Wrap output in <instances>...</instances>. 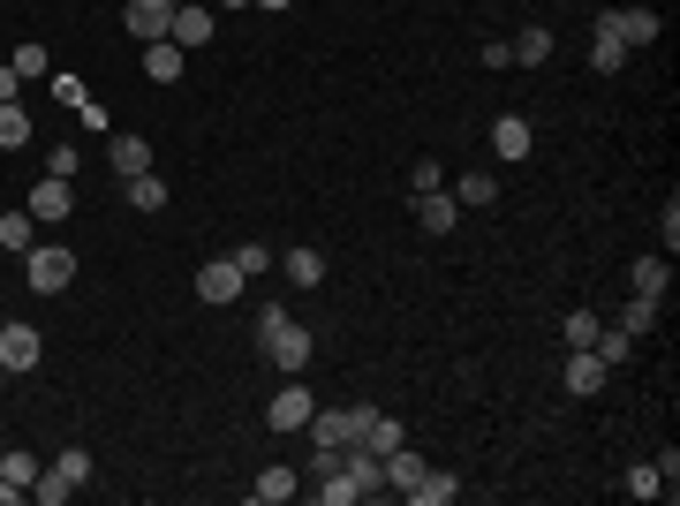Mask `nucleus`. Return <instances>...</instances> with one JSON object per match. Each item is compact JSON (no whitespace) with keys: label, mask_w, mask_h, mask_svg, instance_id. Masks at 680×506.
<instances>
[{"label":"nucleus","mask_w":680,"mask_h":506,"mask_svg":"<svg viewBox=\"0 0 680 506\" xmlns=\"http://www.w3.org/2000/svg\"><path fill=\"white\" fill-rule=\"evenodd\" d=\"M651 326H658V303H643V295H628V303H620V333H628V340H643Z\"/></svg>","instance_id":"c756f323"},{"label":"nucleus","mask_w":680,"mask_h":506,"mask_svg":"<svg viewBox=\"0 0 680 506\" xmlns=\"http://www.w3.org/2000/svg\"><path fill=\"white\" fill-rule=\"evenodd\" d=\"M363 446H370V454H393V446H401V423L370 408V416H363Z\"/></svg>","instance_id":"cd10ccee"},{"label":"nucleus","mask_w":680,"mask_h":506,"mask_svg":"<svg viewBox=\"0 0 680 506\" xmlns=\"http://www.w3.org/2000/svg\"><path fill=\"white\" fill-rule=\"evenodd\" d=\"M597 23H605V30H613V38H620V46H628V53H635V46H651V38H658V30H666V23H658V15H651V8H605V15H597Z\"/></svg>","instance_id":"1a4fd4ad"},{"label":"nucleus","mask_w":680,"mask_h":506,"mask_svg":"<svg viewBox=\"0 0 680 506\" xmlns=\"http://www.w3.org/2000/svg\"><path fill=\"white\" fill-rule=\"evenodd\" d=\"M38 355H46V340L30 333V326H0V378H23V370H38Z\"/></svg>","instance_id":"6e6552de"},{"label":"nucleus","mask_w":680,"mask_h":506,"mask_svg":"<svg viewBox=\"0 0 680 506\" xmlns=\"http://www.w3.org/2000/svg\"><path fill=\"white\" fill-rule=\"evenodd\" d=\"M273 265H280V273H288V288H303V295H311V288H326V257H318L311 242H295V250H288V257H273Z\"/></svg>","instance_id":"2eb2a0df"},{"label":"nucleus","mask_w":680,"mask_h":506,"mask_svg":"<svg viewBox=\"0 0 680 506\" xmlns=\"http://www.w3.org/2000/svg\"><path fill=\"white\" fill-rule=\"evenodd\" d=\"M311 408H318V401H311V385H303V378H288V385L273 393L265 423H273V431H311Z\"/></svg>","instance_id":"0eeeda50"},{"label":"nucleus","mask_w":680,"mask_h":506,"mask_svg":"<svg viewBox=\"0 0 680 506\" xmlns=\"http://www.w3.org/2000/svg\"><path fill=\"white\" fill-rule=\"evenodd\" d=\"M23 280H30V295L76 288V250H68V242H30V250H23Z\"/></svg>","instance_id":"f03ea898"},{"label":"nucleus","mask_w":680,"mask_h":506,"mask_svg":"<svg viewBox=\"0 0 680 506\" xmlns=\"http://www.w3.org/2000/svg\"><path fill=\"white\" fill-rule=\"evenodd\" d=\"M628 288H635L643 303H666V288H673V257H658V250L635 257V265H628Z\"/></svg>","instance_id":"ddd939ff"},{"label":"nucleus","mask_w":680,"mask_h":506,"mask_svg":"<svg viewBox=\"0 0 680 506\" xmlns=\"http://www.w3.org/2000/svg\"><path fill=\"white\" fill-rule=\"evenodd\" d=\"M597 326H605L597 311H567V326H559V340H567V347H590V340H597Z\"/></svg>","instance_id":"2f4dec72"},{"label":"nucleus","mask_w":680,"mask_h":506,"mask_svg":"<svg viewBox=\"0 0 680 506\" xmlns=\"http://www.w3.org/2000/svg\"><path fill=\"white\" fill-rule=\"evenodd\" d=\"M454 204H462V212H492V204H500V181H492L484 167H477V174H454Z\"/></svg>","instance_id":"6ab92c4d"},{"label":"nucleus","mask_w":680,"mask_h":506,"mask_svg":"<svg viewBox=\"0 0 680 506\" xmlns=\"http://www.w3.org/2000/svg\"><path fill=\"white\" fill-rule=\"evenodd\" d=\"M658 235H666V257H673L680 250V197H666V227H658Z\"/></svg>","instance_id":"4c0bfd02"},{"label":"nucleus","mask_w":680,"mask_h":506,"mask_svg":"<svg viewBox=\"0 0 680 506\" xmlns=\"http://www.w3.org/2000/svg\"><path fill=\"white\" fill-rule=\"evenodd\" d=\"M559 378H567V393H575V401H590V393H605L613 363H605L597 347H567V370H559Z\"/></svg>","instance_id":"423d86ee"},{"label":"nucleus","mask_w":680,"mask_h":506,"mask_svg":"<svg viewBox=\"0 0 680 506\" xmlns=\"http://www.w3.org/2000/svg\"><path fill=\"white\" fill-rule=\"evenodd\" d=\"M590 61H597V76H620V68H628V46H620V38L597 23V38H590Z\"/></svg>","instance_id":"b1692460"},{"label":"nucleus","mask_w":680,"mask_h":506,"mask_svg":"<svg viewBox=\"0 0 680 506\" xmlns=\"http://www.w3.org/2000/svg\"><path fill=\"white\" fill-rule=\"evenodd\" d=\"M235 265H242V280H257V273H273V250L265 242H235Z\"/></svg>","instance_id":"f704fd0d"},{"label":"nucleus","mask_w":680,"mask_h":506,"mask_svg":"<svg viewBox=\"0 0 680 506\" xmlns=\"http://www.w3.org/2000/svg\"><path fill=\"white\" fill-rule=\"evenodd\" d=\"M250 8H295V0H250Z\"/></svg>","instance_id":"a19ab883"},{"label":"nucleus","mask_w":680,"mask_h":506,"mask_svg":"<svg viewBox=\"0 0 680 506\" xmlns=\"http://www.w3.org/2000/svg\"><path fill=\"white\" fill-rule=\"evenodd\" d=\"M144 76H152V84H174V76H181V46H174V38H152V46H144Z\"/></svg>","instance_id":"4be33fe9"},{"label":"nucleus","mask_w":680,"mask_h":506,"mask_svg":"<svg viewBox=\"0 0 680 506\" xmlns=\"http://www.w3.org/2000/svg\"><path fill=\"white\" fill-rule=\"evenodd\" d=\"M38 469H46V461H38V454H23V446H8V454H0V477H8V484H23V492L38 484Z\"/></svg>","instance_id":"c85d7f7f"},{"label":"nucleus","mask_w":680,"mask_h":506,"mask_svg":"<svg viewBox=\"0 0 680 506\" xmlns=\"http://www.w3.org/2000/svg\"><path fill=\"white\" fill-rule=\"evenodd\" d=\"M544 61H552V30H544V23H529V30L514 38V68H544Z\"/></svg>","instance_id":"5701e85b"},{"label":"nucleus","mask_w":680,"mask_h":506,"mask_svg":"<svg viewBox=\"0 0 680 506\" xmlns=\"http://www.w3.org/2000/svg\"><path fill=\"white\" fill-rule=\"evenodd\" d=\"M23 499V484H8V477H0V506H15Z\"/></svg>","instance_id":"ea45409f"},{"label":"nucleus","mask_w":680,"mask_h":506,"mask_svg":"<svg viewBox=\"0 0 680 506\" xmlns=\"http://www.w3.org/2000/svg\"><path fill=\"white\" fill-rule=\"evenodd\" d=\"M242 265L235 257H212V265H197V303H242Z\"/></svg>","instance_id":"39448f33"},{"label":"nucleus","mask_w":680,"mask_h":506,"mask_svg":"<svg viewBox=\"0 0 680 506\" xmlns=\"http://www.w3.org/2000/svg\"><path fill=\"white\" fill-rule=\"evenodd\" d=\"M122 23H129L137 46H152V38H167V30H174V0H129Z\"/></svg>","instance_id":"9d476101"},{"label":"nucleus","mask_w":680,"mask_h":506,"mask_svg":"<svg viewBox=\"0 0 680 506\" xmlns=\"http://www.w3.org/2000/svg\"><path fill=\"white\" fill-rule=\"evenodd\" d=\"M167 38L181 46V53L212 46V8H204V0H181V8H174V30H167Z\"/></svg>","instance_id":"4468645a"},{"label":"nucleus","mask_w":680,"mask_h":506,"mask_svg":"<svg viewBox=\"0 0 680 506\" xmlns=\"http://www.w3.org/2000/svg\"><path fill=\"white\" fill-rule=\"evenodd\" d=\"M590 347H597L605 363H628V355H635V340L620 333V326H597V340H590Z\"/></svg>","instance_id":"72a5a7b5"},{"label":"nucleus","mask_w":680,"mask_h":506,"mask_svg":"<svg viewBox=\"0 0 680 506\" xmlns=\"http://www.w3.org/2000/svg\"><path fill=\"white\" fill-rule=\"evenodd\" d=\"M174 8H181V0H174Z\"/></svg>","instance_id":"37998d69"},{"label":"nucleus","mask_w":680,"mask_h":506,"mask_svg":"<svg viewBox=\"0 0 680 506\" xmlns=\"http://www.w3.org/2000/svg\"><path fill=\"white\" fill-rule=\"evenodd\" d=\"M454 219H462L454 189H416V227L424 235H454Z\"/></svg>","instance_id":"f8f14e48"},{"label":"nucleus","mask_w":680,"mask_h":506,"mask_svg":"<svg viewBox=\"0 0 680 506\" xmlns=\"http://www.w3.org/2000/svg\"><path fill=\"white\" fill-rule=\"evenodd\" d=\"M30 235H38L30 212H0V250H30Z\"/></svg>","instance_id":"7c9ffc66"},{"label":"nucleus","mask_w":680,"mask_h":506,"mask_svg":"<svg viewBox=\"0 0 680 506\" xmlns=\"http://www.w3.org/2000/svg\"><path fill=\"white\" fill-rule=\"evenodd\" d=\"M620 492H628V499H658L666 484H658V469H651V461H635V469L620 477Z\"/></svg>","instance_id":"473e14b6"},{"label":"nucleus","mask_w":680,"mask_h":506,"mask_svg":"<svg viewBox=\"0 0 680 506\" xmlns=\"http://www.w3.org/2000/svg\"><path fill=\"white\" fill-rule=\"evenodd\" d=\"M378 461H386V484L408 499V492H416V477H424V454H408V439H401V446H393V454H378Z\"/></svg>","instance_id":"aec40b11"},{"label":"nucleus","mask_w":680,"mask_h":506,"mask_svg":"<svg viewBox=\"0 0 680 506\" xmlns=\"http://www.w3.org/2000/svg\"><path fill=\"white\" fill-rule=\"evenodd\" d=\"M30 219H68L76 212V181H61V174H46V181H30V204H23Z\"/></svg>","instance_id":"9b49d317"},{"label":"nucleus","mask_w":680,"mask_h":506,"mask_svg":"<svg viewBox=\"0 0 680 506\" xmlns=\"http://www.w3.org/2000/svg\"><path fill=\"white\" fill-rule=\"evenodd\" d=\"M219 8H250V0H219Z\"/></svg>","instance_id":"79ce46f5"},{"label":"nucleus","mask_w":680,"mask_h":506,"mask_svg":"<svg viewBox=\"0 0 680 506\" xmlns=\"http://www.w3.org/2000/svg\"><path fill=\"white\" fill-rule=\"evenodd\" d=\"M250 492H257L265 506H280V499H295V492H303V477H295L288 461H273V469H257V484H250Z\"/></svg>","instance_id":"412c9836"},{"label":"nucleus","mask_w":680,"mask_h":506,"mask_svg":"<svg viewBox=\"0 0 680 506\" xmlns=\"http://www.w3.org/2000/svg\"><path fill=\"white\" fill-rule=\"evenodd\" d=\"M8 68H15V76H23V84H30V76H46V68H53V53H46V46H38V38H23V46H15V53H8Z\"/></svg>","instance_id":"bb28decb"},{"label":"nucleus","mask_w":680,"mask_h":506,"mask_svg":"<svg viewBox=\"0 0 680 506\" xmlns=\"http://www.w3.org/2000/svg\"><path fill=\"white\" fill-rule=\"evenodd\" d=\"M408 181H416V189H446V167H439V160H416Z\"/></svg>","instance_id":"e433bc0d"},{"label":"nucleus","mask_w":680,"mask_h":506,"mask_svg":"<svg viewBox=\"0 0 680 506\" xmlns=\"http://www.w3.org/2000/svg\"><path fill=\"white\" fill-rule=\"evenodd\" d=\"M257 347H265V363L280 370V378H303V363H311V326H295L288 318V303H265L257 311Z\"/></svg>","instance_id":"f257e3e1"},{"label":"nucleus","mask_w":680,"mask_h":506,"mask_svg":"<svg viewBox=\"0 0 680 506\" xmlns=\"http://www.w3.org/2000/svg\"><path fill=\"white\" fill-rule=\"evenodd\" d=\"M370 408H311V446H355Z\"/></svg>","instance_id":"20e7f679"},{"label":"nucleus","mask_w":680,"mask_h":506,"mask_svg":"<svg viewBox=\"0 0 680 506\" xmlns=\"http://www.w3.org/2000/svg\"><path fill=\"white\" fill-rule=\"evenodd\" d=\"M15 91H23V76H15V68L0 61V99H15Z\"/></svg>","instance_id":"58836bf2"},{"label":"nucleus","mask_w":680,"mask_h":506,"mask_svg":"<svg viewBox=\"0 0 680 506\" xmlns=\"http://www.w3.org/2000/svg\"><path fill=\"white\" fill-rule=\"evenodd\" d=\"M529 144H537V129H529V114H500V122H492V152H500V160H529Z\"/></svg>","instance_id":"dca6fc26"},{"label":"nucleus","mask_w":680,"mask_h":506,"mask_svg":"<svg viewBox=\"0 0 680 506\" xmlns=\"http://www.w3.org/2000/svg\"><path fill=\"white\" fill-rule=\"evenodd\" d=\"M23 144H30V114L15 99H0V152H23Z\"/></svg>","instance_id":"a878e982"},{"label":"nucleus","mask_w":680,"mask_h":506,"mask_svg":"<svg viewBox=\"0 0 680 506\" xmlns=\"http://www.w3.org/2000/svg\"><path fill=\"white\" fill-rule=\"evenodd\" d=\"M122 189H129V204H137V212H167V181H160V174H129Z\"/></svg>","instance_id":"393cba45"},{"label":"nucleus","mask_w":680,"mask_h":506,"mask_svg":"<svg viewBox=\"0 0 680 506\" xmlns=\"http://www.w3.org/2000/svg\"><path fill=\"white\" fill-rule=\"evenodd\" d=\"M106 160H114V181H129V174H152V144H144L137 129H122V137L106 144Z\"/></svg>","instance_id":"f3484780"},{"label":"nucleus","mask_w":680,"mask_h":506,"mask_svg":"<svg viewBox=\"0 0 680 506\" xmlns=\"http://www.w3.org/2000/svg\"><path fill=\"white\" fill-rule=\"evenodd\" d=\"M76 167H84V152H76V144H53V160H46V174H61V181H76Z\"/></svg>","instance_id":"c9c22d12"},{"label":"nucleus","mask_w":680,"mask_h":506,"mask_svg":"<svg viewBox=\"0 0 680 506\" xmlns=\"http://www.w3.org/2000/svg\"><path fill=\"white\" fill-rule=\"evenodd\" d=\"M454 499H462V477L454 469H424L416 492H408V506H454Z\"/></svg>","instance_id":"a211bd4d"},{"label":"nucleus","mask_w":680,"mask_h":506,"mask_svg":"<svg viewBox=\"0 0 680 506\" xmlns=\"http://www.w3.org/2000/svg\"><path fill=\"white\" fill-rule=\"evenodd\" d=\"M76 484H91V454L84 446H61L46 469H38V484H30V499H46V506H61Z\"/></svg>","instance_id":"7ed1b4c3"}]
</instances>
